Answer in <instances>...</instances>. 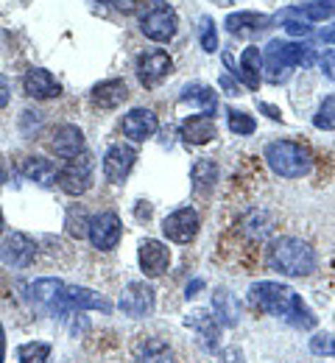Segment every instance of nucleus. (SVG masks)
Returning <instances> with one entry per match:
<instances>
[{"label": "nucleus", "mask_w": 335, "mask_h": 363, "mask_svg": "<svg viewBox=\"0 0 335 363\" xmlns=\"http://www.w3.org/2000/svg\"><path fill=\"white\" fill-rule=\"evenodd\" d=\"M0 363H6V330H3V321H0Z\"/></svg>", "instance_id": "37998d69"}, {"label": "nucleus", "mask_w": 335, "mask_h": 363, "mask_svg": "<svg viewBox=\"0 0 335 363\" xmlns=\"http://www.w3.org/2000/svg\"><path fill=\"white\" fill-rule=\"evenodd\" d=\"M249 302L257 311H263V313H268L274 318H283V321L299 327V330H313L316 327V316L307 311L302 296L293 288L283 285V282H268V279L266 282H254L249 288Z\"/></svg>", "instance_id": "f257e3e1"}, {"label": "nucleus", "mask_w": 335, "mask_h": 363, "mask_svg": "<svg viewBox=\"0 0 335 363\" xmlns=\"http://www.w3.org/2000/svg\"><path fill=\"white\" fill-rule=\"evenodd\" d=\"M229 129H232L235 135L246 137V135H254V129H257V123H254V118H251V115H246V112H235V109H229Z\"/></svg>", "instance_id": "2f4dec72"}, {"label": "nucleus", "mask_w": 335, "mask_h": 363, "mask_svg": "<svg viewBox=\"0 0 335 363\" xmlns=\"http://www.w3.org/2000/svg\"><path fill=\"white\" fill-rule=\"evenodd\" d=\"M316 59V53L307 45H299V43H268L266 48V79L271 84H283L290 76V67H310Z\"/></svg>", "instance_id": "7ed1b4c3"}, {"label": "nucleus", "mask_w": 335, "mask_h": 363, "mask_svg": "<svg viewBox=\"0 0 335 363\" xmlns=\"http://www.w3.org/2000/svg\"><path fill=\"white\" fill-rule=\"evenodd\" d=\"M162 232L168 240L174 243H191L198 232V213L191 207H182L176 213H171L165 221H162Z\"/></svg>", "instance_id": "2eb2a0df"}, {"label": "nucleus", "mask_w": 335, "mask_h": 363, "mask_svg": "<svg viewBox=\"0 0 335 363\" xmlns=\"http://www.w3.org/2000/svg\"><path fill=\"white\" fill-rule=\"evenodd\" d=\"M221 363H243L240 350H227V352H224V361H221Z\"/></svg>", "instance_id": "a19ab883"}, {"label": "nucleus", "mask_w": 335, "mask_h": 363, "mask_svg": "<svg viewBox=\"0 0 335 363\" xmlns=\"http://www.w3.org/2000/svg\"><path fill=\"white\" fill-rule=\"evenodd\" d=\"M135 160H137V151H135V148H129V145H123V143L112 145V148L103 154V177H106V182L120 184V182L132 174Z\"/></svg>", "instance_id": "9b49d317"}, {"label": "nucleus", "mask_w": 335, "mask_h": 363, "mask_svg": "<svg viewBox=\"0 0 335 363\" xmlns=\"http://www.w3.org/2000/svg\"><path fill=\"white\" fill-rule=\"evenodd\" d=\"M23 90H25L28 98H37V101H48V98H59L62 95L59 82L50 76L48 70H42V67H34V70L25 73Z\"/></svg>", "instance_id": "f3484780"}, {"label": "nucleus", "mask_w": 335, "mask_h": 363, "mask_svg": "<svg viewBox=\"0 0 335 363\" xmlns=\"http://www.w3.org/2000/svg\"><path fill=\"white\" fill-rule=\"evenodd\" d=\"M154 305H157V294L151 285L145 282H129L120 294V302L118 308L123 311V316L129 318H145L154 313Z\"/></svg>", "instance_id": "6e6552de"}, {"label": "nucleus", "mask_w": 335, "mask_h": 363, "mask_svg": "<svg viewBox=\"0 0 335 363\" xmlns=\"http://www.w3.org/2000/svg\"><path fill=\"white\" fill-rule=\"evenodd\" d=\"M266 162L271 165V171L277 177H285V179H302L305 174H310V151L299 143H290V140H277V143H268L266 145Z\"/></svg>", "instance_id": "20e7f679"}, {"label": "nucleus", "mask_w": 335, "mask_h": 363, "mask_svg": "<svg viewBox=\"0 0 335 363\" xmlns=\"http://www.w3.org/2000/svg\"><path fill=\"white\" fill-rule=\"evenodd\" d=\"M137 260H140V269L145 277H162L171 266V249L162 243V240H154V238H145L140 243V252H137Z\"/></svg>", "instance_id": "4468645a"}, {"label": "nucleus", "mask_w": 335, "mask_h": 363, "mask_svg": "<svg viewBox=\"0 0 335 363\" xmlns=\"http://www.w3.org/2000/svg\"><path fill=\"white\" fill-rule=\"evenodd\" d=\"M87 229H90L87 216L79 213V210H70V216H67V232L76 235V238H81V235H87Z\"/></svg>", "instance_id": "72a5a7b5"}, {"label": "nucleus", "mask_w": 335, "mask_h": 363, "mask_svg": "<svg viewBox=\"0 0 335 363\" xmlns=\"http://www.w3.org/2000/svg\"><path fill=\"white\" fill-rule=\"evenodd\" d=\"M182 101H195V104H201L207 112H215V106H218V98H215L212 87H204V84H191V87H185Z\"/></svg>", "instance_id": "c85d7f7f"}, {"label": "nucleus", "mask_w": 335, "mask_h": 363, "mask_svg": "<svg viewBox=\"0 0 335 363\" xmlns=\"http://www.w3.org/2000/svg\"><path fill=\"white\" fill-rule=\"evenodd\" d=\"M198 37H201V48L204 50H215L218 48V31H215V23L210 20V17H204L201 20V26H198Z\"/></svg>", "instance_id": "473e14b6"}, {"label": "nucleus", "mask_w": 335, "mask_h": 363, "mask_svg": "<svg viewBox=\"0 0 335 363\" xmlns=\"http://www.w3.org/2000/svg\"><path fill=\"white\" fill-rule=\"evenodd\" d=\"M37 257V243L25 232H11L0 246V260L8 269H28Z\"/></svg>", "instance_id": "1a4fd4ad"}, {"label": "nucleus", "mask_w": 335, "mask_h": 363, "mask_svg": "<svg viewBox=\"0 0 335 363\" xmlns=\"http://www.w3.org/2000/svg\"><path fill=\"white\" fill-rule=\"evenodd\" d=\"M313 123H316V129L333 132L335 129V95H327V98L322 101V106H319V112H316Z\"/></svg>", "instance_id": "c756f323"}, {"label": "nucleus", "mask_w": 335, "mask_h": 363, "mask_svg": "<svg viewBox=\"0 0 335 363\" xmlns=\"http://www.w3.org/2000/svg\"><path fill=\"white\" fill-rule=\"evenodd\" d=\"M330 355H335V338H333V344H330Z\"/></svg>", "instance_id": "a18cd8bd"}, {"label": "nucleus", "mask_w": 335, "mask_h": 363, "mask_svg": "<svg viewBox=\"0 0 335 363\" xmlns=\"http://www.w3.org/2000/svg\"><path fill=\"white\" fill-rule=\"evenodd\" d=\"M159 129V121L151 109H132L126 118H123V135L135 143H143L148 137L157 135Z\"/></svg>", "instance_id": "dca6fc26"}, {"label": "nucleus", "mask_w": 335, "mask_h": 363, "mask_svg": "<svg viewBox=\"0 0 335 363\" xmlns=\"http://www.w3.org/2000/svg\"><path fill=\"white\" fill-rule=\"evenodd\" d=\"M140 28H143V34L148 40H154V43H168V40H174V34H176V28H179V17H176L174 6H168V3H154L143 17H140Z\"/></svg>", "instance_id": "39448f33"}, {"label": "nucleus", "mask_w": 335, "mask_h": 363, "mask_svg": "<svg viewBox=\"0 0 335 363\" xmlns=\"http://www.w3.org/2000/svg\"><path fill=\"white\" fill-rule=\"evenodd\" d=\"M268 266L285 277H307L316 272V252L302 238H274L268 243Z\"/></svg>", "instance_id": "f03ea898"}, {"label": "nucleus", "mask_w": 335, "mask_h": 363, "mask_svg": "<svg viewBox=\"0 0 335 363\" xmlns=\"http://www.w3.org/2000/svg\"><path fill=\"white\" fill-rule=\"evenodd\" d=\"M193 177V187L198 190V193H204V190H210L215 179H218V165L212 162V160H198L195 165H193L191 171Z\"/></svg>", "instance_id": "393cba45"}, {"label": "nucleus", "mask_w": 335, "mask_h": 363, "mask_svg": "<svg viewBox=\"0 0 335 363\" xmlns=\"http://www.w3.org/2000/svg\"><path fill=\"white\" fill-rule=\"evenodd\" d=\"M135 361L137 363H174V352L165 341L159 338H143L135 347Z\"/></svg>", "instance_id": "aec40b11"}, {"label": "nucleus", "mask_w": 335, "mask_h": 363, "mask_svg": "<svg viewBox=\"0 0 335 363\" xmlns=\"http://www.w3.org/2000/svg\"><path fill=\"white\" fill-rule=\"evenodd\" d=\"M50 350L53 347L48 341H28V344H20L17 358H20V363H48Z\"/></svg>", "instance_id": "cd10ccee"}, {"label": "nucleus", "mask_w": 335, "mask_h": 363, "mask_svg": "<svg viewBox=\"0 0 335 363\" xmlns=\"http://www.w3.org/2000/svg\"><path fill=\"white\" fill-rule=\"evenodd\" d=\"M50 148H53L59 157L73 160V157L84 154V132H81L79 126H73V123H64V126H59V129L53 132Z\"/></svg>", "instance_id": "a211bd4d"}, {"label": "nucleus", "mask_w": 335, "mask_h": 363, "mask_svg": "<svg viewBox=\"0 0 335 363\" xmlns=\"http://www.w3.org/2000/svg\"><path fill=\"white\" fill-rule=\"evenodd\" d=\"M64 282L62 279H53V277H42L37 279L34 285H28V299L40 308V311H48L53 316H64Z\"/></svg>", "instance_id": "0eeeda50"}, {"label": "nucleus", "mask_w": 335, "mask_h": 363, "mask_svg": "<svg viewBox=\"0 0 335 363\" xmlns=\"http://www.w3.org/2000/svg\"><path fill=\"white\" fill-rule=\"evenodd\" d=\"M215 313L221 316V324H227V327H235L238 324V305L229 302L227 291H218V296H215Z\"/></svg>", "instance_id": "7c9ffc66"}, {"label": "nucleus", "mask_w": 335, "mask_h": 363, "mask_svg": "<svg viewBox=\"0 0 335 363\" xmlns=\"http://www.w3.org/2000/svg\"><path fill=\"white\" fill-rule=\"evenodd\" d=\"M188 324L195 327V330L204 335L207 350H215V347H218V318L207 316L204 311H198V313H193V316L188 318Z\"/></svg>", "instance_id": "a878e982"}, {"label": "nucleus", "mask_w": 335, "mask_h": 363, "mask_svg": "<svg viewBox=\"0 0 335 363\" xmlns=\"http://www.w3.org/2000/svg\"><path fill=\"white\" fill-rule=\"evenodd\" d=\"M126 98H129V90H126V84H123L120 79L101 82L96 90H93V101H96L98 106H103V109H115V106H120Z\"/></svg>", "instance_id": "412c9836"}, {"label": "nucleus", "mask_w": 335, "mask_h": 363, "mask_svg": "<svg viewBox=\"0 0 335 363\" xmlns=\"http://www.w3.org/2000/svg\"><path fill=\"white\" fill-rule=\"evenodd\" d=\"M335 14V6H324V3H319V6H296V9H283L280 11V20H299V17H305V20H324V17H330Z\"/></svg>", "instance_id": "bb28decb"}, {"label": "nucleus", "mask_w": 335, "mask_h": 363, "mask_svg": "<svg viewBox=\"0 0 335 363\" xmlns=\"http://www.w3.org/2000/svg\"><path fill=\"white\" fill-rule=\"evenodd\" d=\"M288 28V34L293 37H310V26L307 23H299V20H283Z\"/></svg>", "instance_id": "c9c22d12"}, {"label": "nucleus", "mask_w": 335, "mask_h": 363, "mask_svg": "<svg viewBox=\"0 0 335 363\" xmlns=\"http://www.w3.org/2000/svg\"><path fill=\"white\" fill-rule=\"evenodd\" d=\"M93 168H96V162H93V157H90L87 151L79 154V157H73V160L59 171V184H62V190L70 193V196L87 193L90 184H93Z\"/></svg>", "instance_id": "423d86ee"}, {"label": "nucleus", "mask_w": 335, "mask_h": 363, "mask_svg": "<svg viewBox=\"0 0 335 363\" xmlns=\"http://www.w3.org/2000/svg\"><path fill=\"white\" fill-rule=\"evenodd\" d=\"M171 70H174V62L162 50H151V53H143L137 59V79L145 87H157L162 79L171 76Z\"/></svg>", "instance_id": "ddd939ff"}, {"label": "nucleus", "mask_w": 335, "mask_h": 363, "mask_svg": "<svg viewBox=\"0 0 335 363\" xmlns=\"http://www.w3.org/2000/svg\"><path fill=\"white\" fill-rule=\"evenodd\" d=\"M0 232H3V213H0Z\"/></svg>", "instance_id": "49530a36"}, {"label": "nucleus", "mask_w": 335, "mask_h": 363, "mask_svg": "<svg viewBox=\"0 0 335 363\" xmlns=\"http://www.w3.org/2000/svg\"><path fill=\"white\" fill-rule=\"evenodd\" d=\"M319 40H322V43H330V45H335V26L324 28V31L319 34Z\"/></svg>", "instance_id": "79ce46f5"}, {"label": "nucleus", "mask_w": 335, "mask_h": 363, "mask_svg": "<svg viewBox=\"0 0 335 363\" xmlns=\"http://www.w3.org/2000/svg\"><path fill=\"white\" fill-rule=\"evenodd\" d=\"M120 235H123V227H120V218L115 213H98L90 218V229H87V238L90 243L101 249V252H109L120 243Z\"/></svg>", "instance_id": "9d476101"}, {"label": "nucleus", "mask_w": 335, "mask_h": 363, "mask_svg": "<svg viewBox=\"0 0 335 363\" xmlns=\"http://www.w3.org/2000/svg\"><path fill=\"white\" fill-rule=\"evenodd\" d=\"M64 311H101L103 316L112 313V305L103 294H98L93 288H81V285H67L64 288Z\"/></svg>", "instance_id": "f8f14e48"}, {"label": "nucleus", "mask_w": 335, "mask_h": 363, "mask_svg": "<svg viewBox=\"0 0 335 363\" xmlns=\"http://www.w3.org/2000/svg\"><path fill=\"white\" fill-rule=\"evenodd\" d=\"M322 70H324L327 79H333L335 82V50H327V53L322 56Z\"/></svg>", "instance_id": "e433bc0d"}, {"label": "nucleus", "mask_w": 335, "mask_h": 363, "mask_svg": "<svg viewBox=\"0 0 335 363\" xmlns=\"http://www.w3.org/2000/svg\"><path fill=\"white\" fill-rule=\"evenodd\" d=\"M330 344H333L330 335H316V338L310 341V350H313L316 355H330Z\"/></svg>", "instance_id": "f704fd0d"}, {"label": "nucleus", "mask_w": 335, "mask_h": 363, "mask_svg": "<svg viewBox=\"0 0 335 363\" xmlns=\"http://www.w3.org/2000/svg\"><path fill=\"white\" fill-rule=\"evenodd\" d=\"M271 17L266 14H254V11H238V14H229L227 17V28L232 34H257L263 28H268Z\"/></svg>", "instance_id": "5701e85b"}, {"label": "nucleus", "mask_w": 335, "mask_h": 363, "mask_svg": "<svg viewBox=\"0 0 335 363\" xmlns=\"http://www.w3.org/2000/svg\"><path fill=\"white\" fill-rule=\"evenodd\" d=\"M109 3H115V9L118 11H123V14H132L143 0H109Z\"/></svg>", "instance_id": "4c0bfd02"}, {"label": "nucleus", "mask_w": 335, "mask_h": 363, "mask_svg": "<svg viewBox=\"0 0 335 363\" xmlns=\"http://www.w3.org/2000/svg\"><path fill=\"white\" fill-rule=\"evenodd\" d=\"M23 177L37 182V184H42V187H50L53 182L59 179V171H56V165L50 160H45V157H28L23 162Z\"/></svg>", "instance_id": "4be33fe9"}, {"label": "nucleus", "mask_w": 335, "mask_h": 363, "mask_svg": "<svg viewBox=\"0 0 335 363\" xmlns=\"http://www.w3.org/2000/svg\"><path fill=\"white\" fill-rule=\"evenodd\" d=\"M8 98H11V82H8V79L0 73V109L8 104Z\"/></svg>", "instance_id": "58836bf2"}, {"label": "nucleus", "mask_w": 335, "mask_h": 363, "mask_svg": "<svg viewBox=\"0 0 335 363\" xmlns=\"http://www.w3.org/2000/svg\"><path fill=\"white\" fill-rule=\"evenodd\" d=\"M260 50L257 48H246L243 50V59H240V82L249 87V90H257L260 87Z\"/></svg>", "instance_id": "b1692460"}, {"label": "nucleus", "mask_w": 335, "mask_h": 363, "mask_svg": "<svg viewBox=\"0 0 335 363\" xmlns=\"http://www.w3.org/2000/svg\"><path fill=\"white\" fill-rule=\"evenodd\" d=\"M179 132L185 137V143H191V145H204V143H210V140L218 137L215 121L210 115H193L188 121H182Z\"/></svg>", "instance_id": "6ab92c4d"}, {"label": "nucleus", "mask_w": 335, "mask_h": 363, "mask_svg": "<svg viewBox=\"0 0 335 363\" xmlns=\"http://www.w3.org/2000/svg\"><path fill=\"white\" fill-rule=\"evenodd\" d=\"M260 109H263L271 121H283V115H280V109H277V106H271V104H260Z\"/></svg>", "instance_id": "ea45409f"}, {"label": "nucleus", "mask_w": 335, "mask_h": 363, "mask_svg": "<svg viewBox=\"0 0 335 363\" xmlns=\"http://www.w3.org/2000/svg\"><path fill=\"white\" fill-rule=\"evenodd\" d=\"M201 285H204V282H201V279H195V282H193V285H188V299H191V296H195V294H193V291H198V288H201Z\"/></svg>", "instance_id": "c03bdc74"}]
</instances>
